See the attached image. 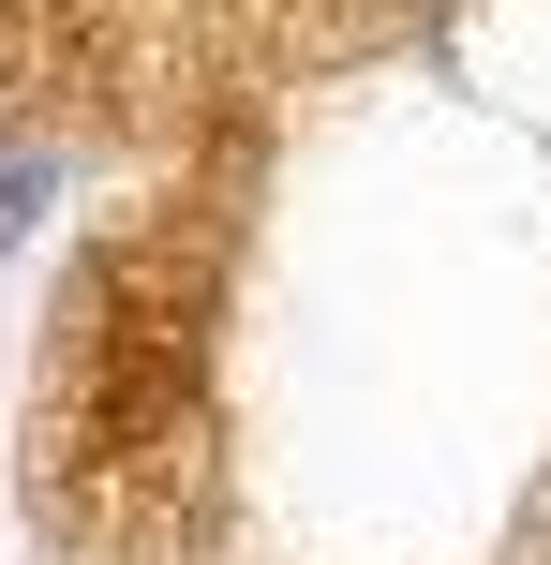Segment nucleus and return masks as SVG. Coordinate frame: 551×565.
Listing matches in <instances>:
<instances>
[{
	"instance_id": "1",
	"label": "nucleus",
	"mask_w": 551,
	"mask_h": 565,
	"mask_svg": "<svg viewBox=\"0 0 551 565\" xmlns=\"http://www.w3.org/2000/svg\"><path fill=\"white\" fill-rule=\"evenodd\" d=\"M209 298L224 254L209 224H135L105 238L60 312V387H45V447H60V507L75 521H149V491H194L209 447Z\"/></svg>"
}]
</instances>
